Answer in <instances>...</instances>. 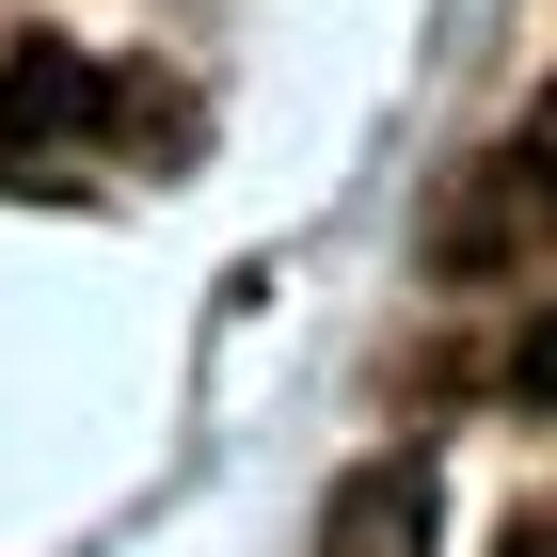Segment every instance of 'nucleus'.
Masks as SVG:
<instances>
[{"label": "nucleus", "mask_w": 557, "mask_h": 557, "mask_svg": "<svg viewBox=\"0 0 557 557\" xmlns=\"http://www.w3.org/2000/svg\"><path fill=\"white\" fill-rule=\"evenodd\" d=\"M542 223H557V160H542V144H510V160L478 175L462 208L430 223V256H446V271H462V287H478V271H510L525 239H542Z\"/></svg>", "instance_id": "obj_1"}, {"label": "nucleus", "mask_w": 557, "mask_h": 557, "mask_svg": "<svg viewBox=\"0 0 557 557\" xmlns=\"http://www.w3.org/2000/svg\"><path fill=\"white\" fill-rule=\"evenodd\" d=\"M96 128V64L81 48H16V64H0V175H33V160H64V144Z\"/></svg>", "instance_id": "obj_2"}, {"label": "nucleus", "mask_w": 557, "mask_h": 557, "mask_svg": "<svg viewBox=\"0 0 557 557\" xmlns=\"http://www.w3.org/2000/svg\"><path fill=\"white\" fill-rule=\"evenodd\" d=\"M335 557H430V478H350L335 494Z\"/></svg>", "instance_id": "obj_3"}, {"label": "nucleus", "mask_w": 557, "mask_h": 557, "mask_svg": "<svg viewBox=\"0 0 557 557\" xmlns=\"http://www.w3.org/2000/svg\"><path fill=\"white\" fill-rule=\"evenodd\" d=\"M510 383H525V398H542V414H557V319H542V335H525V367H510Z\"/></svg>", "instance_id": "obj_4"}, {"label": "nucleus", "mask_w": 557, "mask_h": 557, "mask_svg": "<svg viewBox=\"0 0 557 557\" xmlns=\"http://www.w3.org/2000/svg\"><path fill=\"white\" fill-rule=\"evenodd\" d=\"M494 557H557V525H542V510H525V525H510V542H494Z\"/></svg>", "instance_id": "obj_5"}]
</instances>
